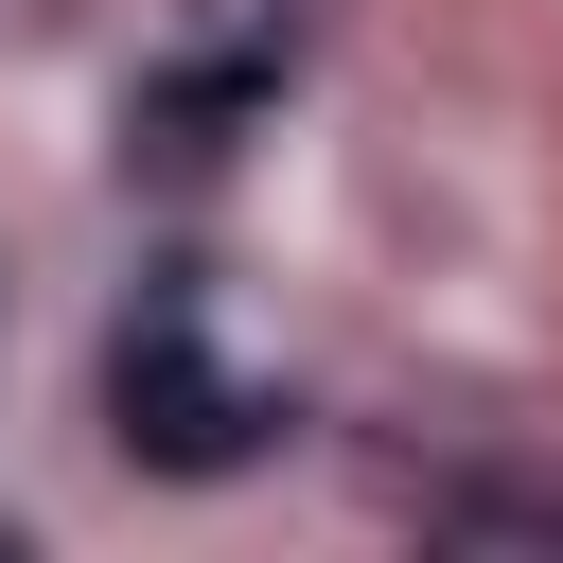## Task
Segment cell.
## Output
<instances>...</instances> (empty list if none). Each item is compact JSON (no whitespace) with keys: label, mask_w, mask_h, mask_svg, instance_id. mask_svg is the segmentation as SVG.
Listing matches in <instances>:
<instances>
[{"label":"cell","mask_w":563,"mask_h":563,"mask_svg":"<svg viewBox=\"0 0 563 563\" xmlns=\"http://www.w3.org/2000/svg\"><path fill=\"white\" fill-rule=\"evenodd\" d=\"M106 440H123L141 475H246V457L282 440V387H246V369L211 352L194 282H141L123 334H106Z\"/></svg>","instance_id":"cell-1"},{"label":"cell","mask_w":563,"mask_h":563,"mask_svg":"<svg viewBox=\"0 0 563 563\" xmlns=\"http://www.w3.org/2000/svg\"><path fill=\"white\" fill-rule=\"evenodd\" d=\"M282 88L264 70H229V53H176V70H141L123 88V194H211L229 158H246V123H264Z\"/></svg>","instance_id":"cell-2"},{"label":"cell","mask_w":563,"mask_h":563,"mask_svg":"<svg viewBox=\"0 0 563 563\" xmlns=\"http://www.w3.org/2000/svg\"><path fill=\"white\" fill-rule=\"evenodd\" d=\"M176 53H229V70H299L317 53V0H176Z\"/></svg>","instance_id":"cell-3"}]
</instances>
